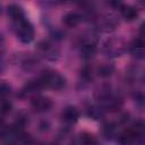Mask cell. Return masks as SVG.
<instances>
[{
  "instance_id": "4",
  "label": "cell",
  "mask_w": 145,
  "mask_h": 145,
  "mask_svg": "<svg viewBox=\"0 0 145 145\" xmlns=\"http://www.w3.org/2000/svg\"><path fill=\"white\" fill-rule=\"evenodd\" d=\"M126 50V44L121 39H110L103 45V52L111 58L121 56Z\"/></svg>"
},
{
  "instance_id": "13",
  "label": "cell",
  "mask_w": 145,
  "mask_h": 145,
  "mask_svg": "<svg viewBox=\"0 0 145 145\" xmlns=\"http://www.w3.org/2000/svg\"><path fill=\"white\" fill-rule=\"evenodd\" d=\"M80 20H82V16H80L79 14L72 12V11L66 14V15L63 16V19H62L63 24H65L67 27H70V28L76 27V26L80 23Z\"/></svg>"
},
{
  "instance_id": "18",
  "label": "cell",
  "mask_w": 145,
  "mask_h": 145,
  "mask_svg": "<svg viewBox=\"0 0 145 145\" xmlns=\"http://www.w3.org/2000/svg\"><path fill=\"white\" fill-rule=\"evenodd\" d=\"M11 95V86L7 83H0V101L8 100Z\"/></svg>"
},
{
  "instance_id": "2",
  "label": "cell",
  "mask_w": 145,
  "mask_h": 145,
  "mask_svg": "<svg viewBox=\"0 0 145 145\" xmlns=\"http://www.w3.org/2000/svg\"><path fill=\"white\" fill-rule=\"evenodd\" d=\"M40 82L42 83L43 87L56 89V91L62 89L66 86V78L61 74L54 70L44 71L40 77Z\"/></svg>"
},
{
  "instance_id": "20",
  "label": "cell",
  "mask_w": 145,
  "mask_h": 145,
  "mask_svg": "<svg viewBox=\"0 0 145 145\" xmlns=\"http://www.w3.org/2000/svg\"><path fill=\"white\" fill-rule=\"evenodd\" d=\"M11 102L9 100H2L0 101V114H8L11 111Z\"/></svg>"
},
{
  "instance_id": "1",
  "label": "cell",
  "mask_w": 145,
  "mask_h": 145,
  "mask_svg": "<svg viewBox=\"0 0 145 145\" xmlns=\"http://www.w3.org/2000/svg\"><path fill=\"white\" fill-rule=\"evenodd\" d=\"M96 97L99 101V105H101L104 111H117L122 105V99L112 93L108 87L97 91Z\"/></svg>"
},
{
  "instance_id": "9",
  "label": "cell",
  "mask_w": 145,
  "mask_h": 145,
  "mask_svg": "<svg viewBox=\"0 0 145 145\" xmlns=\"http://www.w3.org/2000/svg\"><path fill=\"white\" fill-rule=\"evenodd\" d=\"M129 51L134 57L142 59L144 57V40H143V37L135 39L129 44Z\"/></svg>"
},
{
  "instance_id": "7",
  "label": "cell",
  "mask_w": 145,
  "mask_h": 145,
  "mask_svg": "<svg viewBox=\"0 0 145 145\" xmlns=\"http://www.w3.org/2000/svg\"><path fill=\"white\" fill-rule=\"evenodd\" d=\"M96 53V41L93 37L85 40L80 48V54L84 59H91Z\"/></svg>"
},
{
  "instance_id": "8",
  "label": "cell",
  "mask_w": 145,
  "mask_h": 145,
  "mask_svg": "<svg viewBox=\"0 0 145 145\" xmlns=\"http://www.w3.org/2000/svg\"><path fill=\"white\" fill-rule=\"evenodd\" d=\"M119 10H120V14H121L122 18L126 22H134L138 18V10L135 7L121 5L119 7Z\"/></svg>"
},
{
  "instance_id": "5",
  "label": "cell",
  "mask_w": 145,
  "mask_h": 145,
  "mask_svg": "<svg viewBox=\"0 0 145 145\" xmlns=\"http://www.w3.org/2000/svg\"><path fill=\"white\" fill-rule=\"evenodd\" d=\"M31 105L36 112H45L51 109L52 101L45 96H35L31 101Z\"/></svg>"
},
{
  "instance_id": "11",
  "label": "cell",
  "mask_w": 145,
  "mask_h": 145,
  "mask_svg": "<svg viewBox=\"0 0 145 145\" xmlns=\"http://www.w3.org/2000/svg\"><path fill=\"white\" fill-rule=\"evenodd\" d=\"M7 12H8V16L10 17V19L12 20V23L26 18L23 8L20 6H18V5H10V6H8Z\"/></svg>"
},
{
  "instance_id": "16",
  "label": "cell",
  "mask_w": 145,
  "mask_h": 145,
  "mask_svg": "<svg viewBox=\"0 0 145 145\" xmlns=\"http://www.w3.org/2000/svg\"><path fill=\"white\" fill-rule=\"evenodd\" d=\"M103 135H104L105 138L111 139L113 136L117 135V125L113 123V122L105 123L103 126Z\"/></svg>"
},
{
  "instance_id": "3",
  "label": "cell",
  "mask_w": 145,
  "mask_h": 145,
  "mask_svg": "<svg viewBox=\"0 0 145 145\" xmlns=\"http://www.w3.org/2000/svg\"><path fill=\"white\" fill-rule=\"evenodd\" d=\"M14 28H15V33L17 35V37L19 39L20 42L23 43H29L34 40V35H35V31L33 25L31 24V22L27 18L20 19L18 22H14Z\"/></svg>"
},
{
  "instance_id": "14",
  "label": "cell",
  "mask_w": 145,
  "mask_h": 145,
  "mask_svg": "<svg viewBox=\"0 0 145 145\" xmlns=\"http://www.w3.org/2000/svg\"><path fill=\"white\" fill-rule=\"evenodd\" d=\"M118 23L114 17L112 16H105L101 19V23H100V28L104 32H111L113 29H116Z\"/></svg>"
},
{
  "instance_id": "6",
  "label": "cell",
  "mask_w": 145,
  "mask_h": 145,
  "mask_svg": "<svg viewBox=\"0 0 145 145\" xmlns=\"http://www.w3.org/2000/svg\"><path fill=\"white\" fill-rule=\"evenodd\" d=\"M79 118V111L76 106H67L62 113H61V120L67 125V126H72L77 122Z\"/></svg>"
},
{
  "instance_id": "10",
  "label": "cell",
  "mask_w": 145,
  "mask_h": 145,
  "mask_svg": "<svg viewBox=\"0 0 145 145\" xmlns=\"http://www.w3.org/2000/svg\"><path fill=\"white\" fill-rule=\"evenodd\" d=\"M42 88H43V85H42V83L40 82V79H37V80H32V82L27 83V84L24 86V88L22 89L20 94H22V96L35 95V94L39 93Z\"/></svg>"
},
{
  "instance_id": "22",
  "label": "cell",
  "mask_w": 145,
  "mask_h": 145,
  "mask_svg": "<svg viewBox=\"0 0 145 145\" xmlns=\"http://www.w3.org/2000/svg\"><path fill=\"white\" fill-rule=\"evenodd\" d=\"M3 50H5V39L0 33V56L3 53Z\"/></svg>"
},
{
  "instance_id": "19",
  "label": "cell",
  "mask_w": 145,
  "mask_h": 145,
  "mask_svg": "<svg viewBox=\"0 0 145 145\" xmlns=\"http://www.w3.org/2000/svg\"><path fill=\"white\" fill-rule=\"evenodd\" d=\"M79 142L82 143V144H86V145H91V144H97V139L93 136V135H91V134H83V135H80V137H79Z\"/></svg>"
},
{
  "instance_id": "12",
  "label": "cell",
  "mask_w": 145,
  "mask_h": 145,
  "mask_svg": "<svg viewBox=\"0 0 145 145\" xmlns=\"http://www.w3.org/2000/svg\"><path fill=\"white\" fill-rule=\"evenodd\" d=\"M40 50H41V52L44 54V57H46L49 60H54V59H57V57H58V50L52 45V44H50V43H48V42H44L43 44H40Z\"/></svg>"
},
{
  "instance_id": "17",
  "label": "cell",
  "mask_w": 145,
  "mask_h": 145,
  "mask_svg": "<svg viewBox=\"0 0 145 145\" xmlns=\"http://www.w3.org/2000/svg\"><path fill=\"white\" fill-rule=\"evenodd\" d=\"M113 72H114V66H113V65H109V63L101 66V67L99 68V70H97L99 76H101V77H103V78L110 77Z\"/></svg>"
},
{
  "instance_id": "15",
  "label": "cell",
  "mask_w": 145,
  "mask_h": 145,
  "mask_svg": "<svg viewBox=\"0 0 145 145\" xmlns=\"http://www.w3.org/2000/svg\"><path fill=\"white\" fill-rule=\"evenodd\" d=\"M104 113H105V111L103 110V108L101 106V105H92V106H89L88 109H87V112H86V114H87V117H89L91 119H93V120H99V119H101L103 116H104Z\"/></svg>"
},
{
  "instance_id": "21",
  "label": "cell",
  "mask_w": 145,
  "mask_h": 145,
  "mask_svg": "<svg viewBox=\"0 0 145 145\" xmlns=\"http://www.w3.org/2000/svg\"><path fill=\"white\" fill-rule=\"evenodd\" d=\"M9 131V126H7L2 120H0V139H5Z\"/></svg>"
}]
</instances>
